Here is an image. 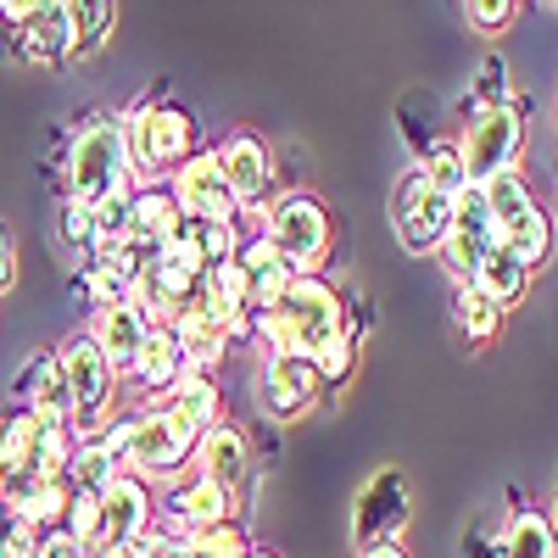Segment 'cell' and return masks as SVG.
I'll use <instances>...</instances> for the list:
<instances>
[{
    "mask_svg": "<svg viewBox=\"0 0 558 558\" xmlns=\"http://www.w3.org/2000/svg\"><path fill=\"white\" fill-rule=\"evenodd\" d=\"M62 229H68L73 246H89V252H96V223H89V207L68 202V207H62Z\"/></svg>",
    "mask_w": 558,
    "mask_h": 558,
    "instance_id": "obj_36",
    "label": "cell"
},
{
    "mask_svg": "<svg viewBox=\"0 0 558 558\" xmlns=\"http://www.w3.org/2000/svg\"><path fill=\"white\" fill-rule=\"evenodd\" d=\"M352 363H357V347H352V336H336L324 352H313V368H318V380L324 386H336V380H347L352 375Z\"/></svg>",
    "mask_w": 558,
    "mask_h": 558,
    "instance_id": "obj_34",
    "label": "cell"
},
{
    "mask_svg": "<svg viewBox=\"0 0 558 558\" xmlns=\"http://www.w3.org/2000/svg\"><path fill=\"white\" fill-rule=\"evenodd\" d=\"M363 558H408L397 542H375V547H363Z\"/></svg>",
    "mask_w": 558,
    "mask_h": 558,
    "instance_id": "obj_41",
    "label": "cell"
},
{
    "mask_svg": "<svg viewBox=\"0 0 558 558\" xmlns=\"http://www.w3.org/2000/svg\"><path fill=\"white\" fill-rule=\"evenodd\" d=\"M118 191H134V151H129V129L118 118H89L73 140L68 157V202L96 207Z\"/></svg>",
    "mask_w": 558,
    "mask_h": 558,
    "instance_id": "obj_1",
    "label": "cell"
},
{
    "mask_svg": "<svg viewBox=\"0 0 558 558\" xmlns=\"http://www.w3.org/2000/svg\"><path fill=\"white\" fill-rule=\"evenodd\" d=\"M497 246H502V252H514V257L536 274V268L547 263V252H553V218L542 213V202H536L531 213H520L514 223H508L502 235H497Z\"/></svg>",
    "mask_w": 558,
    "mask_h": 558,
    "instance_id": "obj_24",
    "label": "cell"
},
{
    "mask_svg": "<svg viewBox=\"0 0 558 558\" xmlns=\"http://www.w3.org/2000/svg\"><path fill=\"white\" fill-rule=\"evenodd\" d=\"M34 436H39V418L28 408L0 418V481L7 486L34 481Z\"/></svg>",
    "mask_w": 558,
    "mask_h": 558,
    "instance_id": "obj_23",
    "label": "cell"
},
{
    "mask_svg": "<svg viewBox=\"0 0 558 558\" xmlns=\"http://www.w3.org/2000/svg\"><path fill=\"white\" fill-rule=\"evenodd\" d=\"M23 57H34V62L73 57V7L68 0H39V17L23 28Z\"/></svg>",
    "mask_w": 558,
    "mask_h": 558,
    "instance_id": "obj_20",
    "label": "cell"
},
{
    "mask_svg": "<svg viewBox=\"0 0 558 558\" xmlns=\"http://www.w3.org/2000/svg\"><path fill=\"white\" fill-rule=\"evenodd\" d=\"M89 558H140V547L134 542H107V547H96Z\"/></svg>",
    "mask_w": 558,
    "mask_h": 558,
    "instance_id": "obj_40",
    "label": "cell"
},
{
    "mask_svg": "<svg viewBox=\"0 0 558 558\" xmlns=\"http://www.w3.org/2000/svg\"><path fill=\"white\" fill-rule=\"evenodd\" d=\"M274 313H286V324L296 330V352H324L336 336H352L347 330V302H341V291L330 286V279H296L291 286V296H286V307H274Z\"/></svg>",
    "mask_w": 558,
    "mask_h": 558,
    "instance_id": "obj_8",
    "label": "cell"
},
{
    "mask_svg": "<svg viewBox=\"0 0 558 558\" xmlns=\"http://www.w3.org/2000/svg\"><path fill=\"white\" fill-rule=\"evenodd\" d=\"M146 336H151V324H146V313H140L134 302L96 307V324H89V341L107 352V363L118 368V375H129V368H134L140 347H146Z\"/></svg>",
    "mask_w": 558,
    "mask_h": 558,
    "instance_id": "obj_16",
    "label": "cell"
},
{
    "mask_svg": "<svg viewBox=\"0 0 558 558\" xmlns=\"http://www.w3.org/2000/svg\"><path fill=\"white\" fill-rule=\"evenodd\" d=\"M17 286V241H12V229L0 223V296H7Z\"/></svg>",
    "mask_w": 558,
    "mask_h": 558,
    "instance_id": "obj_38",
    "label": "cell"
},
{
    "mask_svg": "<svg viewBox=\"0 0 558 558\" xmlns=\"http://www.w3.org/2000/svg\"><path fill=\"white\" fill-rule=\"evenodd\" d=\"M514 0H470L463 7V17H470V28H481V34H502L508 23H514Z\"/></svg>",
    "mask_w": 558,
    "mask_h": 558,
    "instance_id": "obj_35",
    "label": "cell"
},
{
    "mask_svg": "<svg viewBox=\"0 0 558 558\" xmlns=\"http://www.w3.org/2000/svg\"><path fill=\"white\" fill-rule=\"evenodd\" d=\"M520 107L514 101H492L470 118V129H463L458 151H463V168H470V184H486L508 168H520Z\"/></svg>",
    "mask_w": 558,
    "mask_h": 558,
    "instance_id": "obj_6",
    "label": "cell"
},
{
    "mask_svg": "<svg viewBox=\"0 0 558 558\" xmlns=\"http://www.w3.org/2000/svg\"><path fill=\"white\" fill-rule=\"evenodd\" d=\"M162 413L173 418L179 430H191L196 441L207 436V430H218L223 425V397H218V386L207 380V375H184L173 391H162Z\"/></svg>",
    "mask_w": 558,
    "mask_h": 558,
    "instance_id": "obj_18",
    "label": "cell"
},
{
    "mask_svg": "<svg viewBox=\"0 0 558 558\" xmlns=\"http://www.w3.org/2000/svg\"><path fill=\"white\" fill-rule=\"evenodd\" d=\"M78 430L73 425H45L39 418V436H34V481H62L68 463H73Z\"/></svg>",
    "mask_w": 558,
    "mask_h": 558,
    "instance_id": "obj_29",
    "label": "cell"
},
{
    "mask_svg": "<svg viewBox=\"0 0 558 558\" xmlns=\"http://www.w3.org/2000/svg\"><path fill=\"white\" fill-rule=\"evenodd\" d=\"M196 553H202V558H252V536L229 520V525L202 531V536H196Z\"/></svg>",
    "mask_w": 558,
    "mask_h": 558,
    "instance_id": "obj_32",
    "label": "cell"
},
{
    "mask_svg": "<svg viewBox=\"0 0 558 558\" xmlns=\"http://www.w3.org/2000/svg\"><path fill=\"white\" fill-rule=\"evenodd\" d=\"M123 129H129L134 173H168V168H179L184 157H196V118L184 112V107H173V101L140 107Z\"/></svg>",
    "mask_w": 558,
    "mask_h": 558,
    "instance_id": "obj_4",
    "label": "cell"
},
{
    "mask_svg": "<svg viewBox=\"0 0 558 558\" xmlns=\"http://www.w3.org/2000/svg\"><path fill=\"white\" fill-rule=\"evenodd\" d=\"M112 23H118V7H112V0H89V7H73V57L101 51V39L112 34Z\"/></svg>",
    "mask_w": 558,
    "mask_h": 558,
    "instance_id": "obj_31",
    "label": "cell"
},
{
    "mask_svg": "<svg viewBox=\"0 0 558 558\" xmlns=\"http://www.w3.org/2000/svg\"><path fill=\"white\" fill-rule=\"evenodd\" d=\"M162 531L168 536H184V542H196L202 531H213V525H229L235 520V497H229L223 486H213V481H191V486H179L173 497H168V508H162Z\"/></svg>",
    "mask_w": 558,
    "mask_h": 558,
    "instance_id": "obj_12",
    "label": "cell"
},
{
    "mask_svg": "<svg viewBox=\"0 0 558 558\" xmlns=\"http://www.w3.org/2000/svg\"><path fill=\"white\" fill-rule=\"evenodd\" d=\"M391 223H397V235H402V246H408L413 257H430V252H441V241H447L452 196H436L430 184H425V173L408 168V173L397 179V191H391Z\"/></svg>",
    "mask_w": 558,
    "mask_h": 558,
    "instance_id": "obj_7",
    "label": "cell"
},
{
    "mask_svg": "<svg viewBox=\"0 0 558 558\" xmlns=\"http://www.w3.org/2000/svg\"><path fill=\"white\" fill-rule=\"evenodd\" d=\"M118 475H123V470H118V458H112V452H107L96 436H78V447H73V463H68V475H62V481H68L73 492L101 497V492H107Z\"/></svg>",
    "mask_w": 558,
    "mask_h": 558,
    "instance_id": "obj_25",
    "label": "cell"
},
{
    "mask_svg": "<svg viewBox=\"0 0 558 558\" xmlns=\"http://www.w3.org/2000/svg\"><path fill=\"white\" fill-rule=\"evenodd\" d=\"M458 330L470 336L475 347L497 341V330H502V307H497V302H486L475 286H458Z\"/></svg>",
    "mask_w": 558,
    "mask_h": 558,
    "instance_id": "obj_30",
    "label": "cell"
},
{
    "mask_svg": "<svg viewBox=\"0 0 558 558\" xmlns=\"http://www.w3.org/2000/svg\"><path fill=\"white\" fill-rule=\"evenodd\" d=\"M57 368H62V380H68V391H73V425H78V436H96V430L107 425L112 397H118V368L107 363V352L89 341V336L62 341Z\"/></svg>",
    "mask_w": 558,
    "mask_h": 558,
    "instance_id": "obj_3",
    "label": "cell"
},
{
    "mask_svg": "<svg viewBox=\"0 0 558 558\" xmlns=\"http://www.w3.org/2000/svg\"><path fill=\"white\" fill-rule=\"evenodd\" d=\"M492 246H497V223H492V213H486L481 184H470V191L452 202V223H447V241H441V257H447V268H452L458 286H470L475 268H481V257H486Z\"/></svg>",
    "mask_w": 558,
    "mask_h": 558,
    "instance_id": "obj_10",
    "label": "cell"
},
{
    "mask_svg": "<svg viewBox=\"0 0 558 558\" xmlns=\"http://www.w3.org/2000/svg\"><path fill=\"white\" fill-rule=\"evenodd\" d=\"M129 380H134V386H146L151 397L173 391V386L184 380V352H179V336H173V330H151V336H146V347H140V357H134V368H129Z\"/></svg>",
    "mask_w": 558,
    "mask_h": 558,
    "instance_id": "obj_21",
    "label": "cell"
},
{
    "mask_svg": "<svg viewBox=\"0 0 558 558\" xmlns=\"http://www.w3.org/2000/svg\"><path fill=\"white\" fill-rule=\"evenodd\" d=\"M502 558H558V531L547 525V514H536V508H520V514L508 520Z\"/></svg>",
    "mask_w": 558,
    "mask_h": 558,
    "instance_id": "obj_27",
    "label": "cell"
},
{
    "mask_svg": "<svg viewBox=\"0 0 558 558\" xmlns=\"http://www.w3.org/2000/svg\"><path fill=\"white\" fill-rule=\"evenodd\" d=\"M481 196H486V213H492V223H497V235H502V229L514 223L520 213H531V207H536L525 168H508V173L486 179V184H481Z\"/></svg>",
    "mask_w": 558,
    "mask_h": 558,
    "instance_id": "obj_26",
    "label": "cell"
},
{
    "mask_svg": "<svg viewBox=\"0 0 558 558\" xmlns=\"http://www.w3.org/2000/svg\"><path fill=\"white\" fill-rule=\"evenodd\" d=\"M191 223L184 218V207H179V196L173 191H162V184H146V191H134L129 196V246L134 252H157V246H168L179 229Z\"/></svg>",
    "mask_w": 558,
    "mask_h": 558,
    "instance_id": "obj_15",
    "label": "cell"
},
{
    "mask_svg": "<svg viewBox=\"0 0 558 558\" xmlns=\"http://www.w3.org/2000/svg\"><path fill=\"white\" fill-rule=\"evenodd\" d=\"M34 553H39V531L17 520L12 508H0V558H34Z\"/></svg>",
    "mask_w": 558,
    "mask_h": 558,
    "instance_id": "obj_33",
    "label": "cell"
},
{
    "mask_svg": "<svg viewBox=\"0 0 558 558\" xmlns=\"http://www.w3.org/2000/svg\"><path fill=\"white\" fill-rule=\"evenodd\" d=\"M168 191L179 196V207H184V218H191V223H207V229H235V218H241V202L229 196V184H223V173H218V157H213V151L184 157V162L173 168V184H168Z\"/></svg>",
    "mask_w": 558,
    "mask_h": 558,
    "instance_id": "obj_9",
    "label": "cell"
},
{
    "mask_svg": "<svg viewBox=\"0 0 558 558\" xmlns=\"http://www.w3.org/2000/svg\"><path fill=\"white\" fill-rule=\"evenodd\" d=\"M23 397H28V413L45 418V425H73V391L62 380V368H57V352H34L23 363ZM78 430V425H73Z\"/></svg>",
    "mask_w": 558,
    "mask_h": 558,
    "instance_id": "obj_17",
    "label": "cell"
},
{
    "mask_svg": "<svg viewBox=\"0 0 558 558\" xmlns=\"http://www.w3.org/2000/svg\"><path fill=\"white\" fill-rule=\"evenodd\" d=\"M497 558H502V553H497Z\"/></svg>",
    "mask_w": 558,
    "mask_h": 558,
    "instance_id": "obj_43",
    "label": "cell"
},
{
    "mask_svg": "<svg viewBox=\"0 0 558 558\" xmlns=\"http://www.w3.org/2000/svg\"><path fill=\"white\" fill-rule=\"evenodd\" d=\"M39 17V0H0V23L7 28H28Z\"/></svg>",
    "mask_w": 558,
    "mask_h": 558,
    "instance_id": "obj_39",
    "label": "cell"
},
{
    "mask_svg": "<svg viewBox=\"0 0 558 558\" xmlns=\"http://www.w3.org/2000/svg\"><path fill=\"white\" fill-rule=\"evenodd\" d=\"M324 380H318V368L307 352H286V357H268L263 368V402L274 418H302L313 402H318Z\"/></svg>",
    "mask_w": 558,
    "mask_h": 558,
    "instance_id": "obj_13",
    "label": "cell"
},
{
    "mask_svg": "<svg viewBox=\"0 0 558 558\" xmlns=\"http://www.w3.org/2000/svg\"><path fill=\"white\" fill-rule=\"evenodd\" d=\"M418 173H425V184L436 196H463L470 191V168H463V151H458V140H436V146L418 157Z\"/></svg>",
    "mask_w": 558,
    "mask_h": 558,
    "instance_id": "obj_28",
    "label": "cell"
},
{
    "mask_svg": "<svg viewBox=\"0 0 558 558\" xmlns=\"http://www.w3.org/2000/svg\"><path fill=\"white\" fill-rule=\"evenodd\" d=\"M213 157H218V173H223V184H229V196H235L241 207H257V202L268 196L274 157H268V140H263V134H252V129L229 134Z\"/></svg>",
    "mask_w": 558,
    "mask_h": 558,
    "instance_id": "obj_11",
    "label": "cell"
},
{
    "mask_svg": "<svg viewBox=\"0 0 558 558\" xmlns=\"http://www.w3.org/2000/svg\"><path fill=\"white\" fill-rule=\"evenodd\" d=\"M470 286H475L486 302H497V307L508 313L514 302H525V291H531V268H525L514 252L492 246V252L481 257V268H475V279H470Z\"/></svg>",
    "mask_w": 558,
    "mask_h": 558,
    "instance_id": "obj_22",
    "label": "cell"
},
{
    "mask_svg": "<svg viewBox=\"0 0 558 558\" xmlns=\"http://www.w3.org/2000/svg\"><path fill=\"white\" fill-rule=\"evenodd\" d=\"M157 520V502H151V486L140 475H118L107 492H101V547L107 542H140Z\"/></svg>",
    "mask_w": 558,
    "mask_h": 558,
    "instance_id": "obj_14",
    "label": "cell"
},
{
    "mask_svg": "<svg viewBox=\"0 0 558 558\" xmlns=\"http://www.w3.org/2000/svg\"><path fill=\"white\" fill-rule=\"evenodd\" d=\"M196 458V436L179 430L162 408H140L129 418V441H123V470L140 481H168Z\"/></svg>",
    "mask_w": 558,
    "mask_h": 558,
    "instance_id": "obj_5",
    "label": "cell"
},
{
    "mask_svg": "<svg viewBox=\"0 0 558 558\" xmlns=\"http://www.w3.org/2000/svg\"><path fill=\"white\" fill-rule=\"evenodd\" d=\"M246 463H252V452H246V436L235 425H218L196 441V475L223 486L229 497H235V486L246 481Z\"/></svg>",
    "mask_w": 558,
    "mask_h": 558,
    "instance_id": "obj_19",
    "label": "cell"
},
{
    "mask_svg": "<svg viewBox=\"0 0 558 558\" xmlns=\"http://www.w3.org/2000/svg\"><path fill=\"white\" fill-rule=\"evenodd\" d=\"M34 558H89V547H78L68 531H45L39 536V553Z\"/></svg>",
    "mask_w": 558,
    "mask_h": 558,
    "instance_id": "obj_37",
    "label": "cell"
},
{
    "mask_svg": "<svg viewBox=\"0 0 558 558\" xmlns=\"http://www.w3.org/2000/svg\"><path fill=\"white\" fill-rule=\"evenodd\" d=\"M252 558H279V553H268V547H252Z\"/></svg>",
    "mask_w": 558,
    "mask_h": 558,
    "instance_id": "obj_42",
    "label": "cell"
},
{
    "mask_svg": "<svg viewBox=\"0 0 558 558\" xmlns=\"http://www.w3.org/2000/svg\"><path fill=\"white\" fill-rule=\"evenodd\" d=\"M268 241L274 252L286 257L296 274L318 279V268L330 263V246H336V223H330V207H324L313 191H291L268 207Z\"/></svg>",
    "mask_w": 558,
    "mask_h": 558,
    "instance_id": "obj_2",
    "label": "cell"
}]
</instances>
